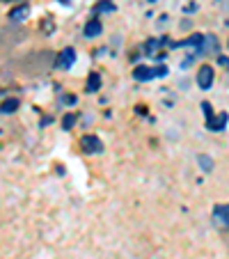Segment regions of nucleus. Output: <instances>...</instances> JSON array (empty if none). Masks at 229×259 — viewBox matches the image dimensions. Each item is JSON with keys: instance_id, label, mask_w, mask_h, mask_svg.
Returning <instances> with one entry per match:
<instances>
[{"instance_id": "obj_16", "label": "nucleus", "mask_w": 229, "mask_h": 259, "mask_svg": "<svg viewBox=\"0 0 229 259\" xmlns=\"http://www.w3.org/2000/svg\"><path fill=\"white\" fill-rule=\"evenodd\" d=\"M167 73V67H156L154 69V76H165Z\"/></svg>"}, {"instance_id": "obj_11", "label": "nucleus", "mask_w": 229, "mask_h": 259, "mask_svg": "<svg viewBox=\"0 0 229 259\" xmlns=\"http://www.w3.org/2000/svg\"><path fill=\"white\" fill-rule=\"evenodd\" d=\"M73 124H76V115H71V113L64 115V119H62V128H64V131H71Z\"/></svg>"}, {"instance_id": "obj_10", "label": "nucleus", "mask_w": 229, "mask_h": 259, "mask_svg": "<svg viewBox=\"0 0 229 259\" xmlns=\"http://www.w3.org/2000/svg\"><path fill=\"white\" fill-rule=\"evenodd\" d=\"M227 213H229V209H227V204H220V206H215V218L222 223V225H227Z\"/></svg>"}, {"instance_id": "obj_5", "label": "nucleus", "mask_w": 229, "mask_h": 259, "mask_svg": "<svg viewBox=\"0 0 229 259\" xmlns=\"http://www.w3.org/2000/svg\"><path fill=\"white\" fill-rule=\"evenodd\" d=\"M73 60H76V51H73V49H64L62 53H60V58H58V64H60V67H64V69H69L73 64Z\"/></svg>"}, {"instance_id": "obj_1", "label": "nucleus", "mask_w": 229, "mask_h": 259, "mask_svg": "<svg viewBox=\"0 0 229 259\" xmlns=\"http://www.w3.org/2000/svg\"><path fill=\"white\" fill-rule=\"evenodd\" d=\"M80 149L85 154H101L103 152V142L97 136H83L80 138Z\"/></svg>"}, {"instance_id": "obj_6", "label": "nucleus", "mask_w": 229, "mask_h": 259, "mask_svg": "<svg viewBox=\"0 0 229 259\" xmlns=\"http://www.w3.org/2000/svg\"><path fill=\"white\" fill-rule=\"evenodd\" d=\"M19 108H21L19 99H5V101L0 103V113H3V115H12V113H16Z\"/></svg>"}, {"instance_id": "obj_9", "label": "nucleus", "mask_w": 229, "mask_h": 259, "mask_svg": "<svg viewBox=\"0 0 229 259\" xmlns=\"http://www.w3.org/2000/svg\"><path fill=\"white\" fill-rule=\"evenodd\" d=\"M99 88H101V76H99V73H92L87 80V92H99Z\"/></svg>"}, {"instance_id": "obj_4", "label": "nucleus", "mask_w": 229, "mask_h": 259, "mask_svg": "<svg viewBox=\"0 0 229 259\" xmlns=\"http://www.w3.org/2000/svg\"><path fill=\"white\" fill-rule=\"evenodd\" d=\"M101 30H103L101 21H99V19H89L87 25H85V37H87V39H92V37H99V34H101Z\"/></svg>"}, {"instance_id": "obj_3", "label": "nucleus", "mask_w": 229, "mask_h": 259, "mask_svg": "<svg viewBox=\"0 0 229 259\" xmlns=\"http://www.w3.org/2000/svg\"><path fill=\"white\" fill-rule=\"evenodd\" d=\"M133 78L140 80V83H145V80H151V78H154V69H151V67H145V64H140V67L133 69Z\"/></svg>"}, {"instance_id": "obj_17", "label": "nucleus", "mask_w": 229, "mask_h": 259, "mask_svg": "<svg viewBox=\"0 0 229 259\" xmlns=\"http://www.w3.org/2000/svg\"><path fill=\"white\" fill-rule=\"evenodd\" d=\"M149 3H156V0H149Z\"/></svg>"}, {"instance_id": "obj_13", "label": "nucleus", "mask_w": 229, "mask_h": 259, "mask_svg": "<svg viewBox=\"0 0 229 259\" xmlns=\"http://www.w3.org/2000/svg\"><path fill=\"white\" fill-rule=\"evenodd\" d=\"M41 30H44L46 34H49V32H53V30H55L53 21H51V19H44V23H41Z\"/></svg>"}, {"instance_id": "obj_8", "label": "nucleus", "mask_w": 229, "mask_h": 259, "mask_svg": "<svg viewBox=\"0 0 229 259\" xmlns=\"http://www.w3.org/2000/svg\"><path fill=\"white\" fill-rule=\"evenodd\" d=\"M224 124H227V115H220V117H209V122H206V126L211 128V131H222Z\"/></svg>"}, {"instance_id": "obj_2", "label": "nucleus", "mask_w": 229, "mask_h": 259, "mask_svg": "<svg viewBox=\"0 0 229 259\" xmlns=\"http://www.w3.org/2000/svg\"><path fill=\"white\" fill-rule=\"evenodd\" d=\"M197 85H200L202 90H209L211 85H213V69H211L209 64H204V67L197 71Z\"/></svg>"}, {"instance_id": "obj_14", "label": "nucleus", "mask_w": 229, "mask_h": 259, "mask_svg": "<svg viewBox=\"0 0 229 259\" xmlns=\"http://www.w3.org/2000/svg\"><path fill=\"white\" fill-rule=\"evenodd\" d=\"M200 163H202V165H204V170H206V172H209L211 167H213V161H211L209 156H200Z\"/></svg>"}, {"instance_id": "obj_15", "label": "nucleus", "mask_w": 229, "mask_h": 259, "mask_svg": "<svg viewBox=\"0 0 229 259\" xmlns=\"http://www.w3.org/2000/svg\"><path fill=\"white\" fill-rule=\"evenodd\" d=\"M202 110H204L206 119H209V117H213V110H211V103H209V101H204V103H202Z\"/></svg>"}, {"instance_id": "obj_12", "label": "nucleus", "mask_w": 229, "mask_h": 259, "mask_svg": "<svg viewBox=\"0 0 229 259\" xmlns=\"http://www.w3.org/2000/svg\"><path fill=\"white\" fill-rule=\"evenodd\" d=\"M94 10H97V12H112V10H115V5H112L110 0H103V3H99V5L94 7Z\"/></svg>"}, {"instance_id": "obj_7", "label": "nucleus", "mask_w": 229, "mask_h": 259, "mask_svg": "<svg viewBox=\"0 0 229 259\" xmlns=\"http://www.w3.org/2000/svg\"><path fill=\"white\" fill-rule=\"evenodd\" d=\"M28 14H30V5H25V3H23V5L14 7V10L10 12V19H12V21H23Z\"/></svg>"}, {"instance_id": "obj_18", "label": "nucleus", "mask_w": 229, "mask_h": 259, "mask_svg": "<svg viewBox=\"0 0 229 259\" xmlns=\"http://www.w3.org/2000/svg\"><path fill=\"white\" fill-rule=\"evenodd\" d=\"M64 3H67V0H64Z\"/></svg>"}]
</instances>
